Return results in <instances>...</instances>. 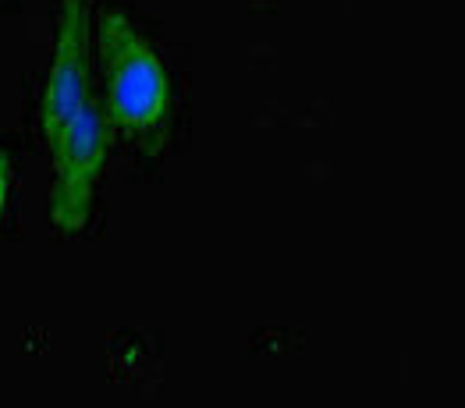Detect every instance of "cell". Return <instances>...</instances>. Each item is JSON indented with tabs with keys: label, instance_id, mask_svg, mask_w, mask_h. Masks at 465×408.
Masks as SVG:
<instances>
[{
	"label": "cell",
	"instance_id": "1",
	"mask_svg": "<svg viewBox=\"0 0 465 408\" xmlns=\"http://www.w3.org/2000/svg\"><path fill=\"white\" fill-rule=\"evenodd\" d=\"M96 43L111 121L139 146L156 149L167 132V85L153 46L117 11L100 18Z\"/></svg>",
	"mask_w": 465,
	"mask_h": 408
},
{
	"label": "cell",
	"instance_id": "2",
	"mask_svg": "<svg viewBox=\"0 0 465 408\" xmlns=\"http://www.w3.org/2000/svg\"><path fill=\"white\" fill-rule=\"evenodd\" d=\"M54 149V227L64 234H75L89 221L96 178L107 153V132H104V107L100 100H85L72 124L50 143Z\"/></svg>",
	"mask_w": 465,
	"mask_h": 408
},
{
	"label": "cell",
	"instance_id": "3",
	"mask_svg": "<svg viewBox=\"0 0 465 408\" xmlns=\"http://www.w3.org/2000/svg\"><path fill=\"white\" fill-rule=\"evenodd\" d=\"M89 11L93 0H57L54 68L39 107V132L46 146L72 124L85 104V57H89Z\"/></svg>",
	"mask_w": 465,
	"mask_h": 408
},
{
	"label": "cell",
	"instance_id": "4",
	"mask_svg": "<svg viewBox=\"0 0 465 408\" xmlns=\"http://www.w3.org/2000/svg\"><path fill=\"white\" fill-rule=\"evenodd\" d=\"M4 195H7V160L0 156V210H4Z\"/></svg>",
	"mask_w": 465,
	"mask_h": 408
}]
</instances>
